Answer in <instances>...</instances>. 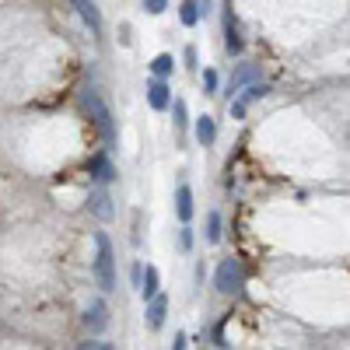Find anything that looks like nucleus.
Instances as JSON below:
<instances>
[{"label":"nucleus","mask_w":350,"mask_h":350,"mask_svg":"<svg viewBox=\"0 0 350 350\" xmlns=\"http://www.w3.org/2000/svg\"><path fill=\"white\" fill-rule=\"evenodd\" d=\"M81 98H84V109L92 112V120H95V126H98L102 140L112 148V144H116V123H112V112H109V105L102 102V95H98V92H92V88H88V92H84Z\"/></svg>","instance_id":"obj_1"},{"label":"nucleus","mask_w":350,"mask_h":350,"mask_svg":"<svg viewBox=\"0 0 350 350\" xmlns=\"http://www.w3.org/2000/svg\"><path fill=\"white\" fill-rule=\"evenodd\" d=\"M95 249H98V256H95V277H98V287L102 291H112L116 287V256H112V242H109V235H95Z\"/></svg>","instance_id":"obj_2"},{"label":"nucleus","mask_w":350,"mask_h":350,"mask_svg":"<svg viewBox=\"0 0 350 350\" xmlns=\"http://www.w3.org/2000/svg\"><path fill=\"white\" fill-rule=\"evenodd\" d=\"M242 262L239 259H224L217 273H214V287L221 291V295H235V291H242Z\"/></svg>","instance_id":"obj_3"},{"label":"nucleus","mask_w":350,"mask_h":350,"mask_svg":"<svg viewBox=\"0 0 350 350\" xmlns=\"http://www.w3.org/2000/svg\"><path fill=\"white\" fill-rule=\"evenodd\" d=\"M267 95H270V88H267V84H249L242 95L231 98V116H235V120H242V116L249 112V105L259 102V98H267Z\"/></svg>","instance_id":"obj_4"},{"label":"nucleus","mask_w":350,"mask_h":350,"mask_svg":"<svg viewBox=\"0 0 350 350\" xmlns=\"http://www.w3.org/2000/svg\"><path fill=\"white\" fill-rule=\"evenodd\" d=\"M70 4L77 8V14L84 18V25L92 28V36H102V14L95 8V0H70Z\"/></svg>","instance_id":"obj_5"},{"label":"nucleus","mask_w":350,"mask_h":350,"mask_svg":"<svg viewBox=\"0 0 350 350\" xmlns=\"http://www.w3.org/2000/svg\"><path fill=\"white\" fill-rule=\"evenodd\" d=\"M148 105H151L154 112H161V109H168V105H172V95H168V84H165L161 77H154V81L148 84Z\"/></svg>","instance_id":"obj_6"},{"label":"nucleus","mask_w":350,"mask_h":350,"mask_svg":"<svg viewBox=\"0 0 350 350\" xmlns=\"http://www.w3.org/2000/svg\"><path fill=\"white\" fill-rule=\"evenodd\" d=\"M84 323H88V329H92V333H102V329L109 326V308H105V301H92V305H88Z\"/></svg>","instance_id":"obj_7"},{"label":"nucleus","mask_w":350,"mask_h":350,"mask_svg":"<svg viewBox=\"0 0 350 350\" xmlns=\"http://www.w3.org/2000/svg\"><path fill=\"white\" fill-rule=\"evenodd\" d=\"M165 315H168V298H165V295H154V298L148 301V315H144V319H148L151 329H161V326H165Z\"/></svg>","instance_id":"obj_8"},{"label":"nucleus","mask_w":350,"mask_h":350,"mask_svg":"<svg viewBox=\"0 0 350 350\" xmlns=\"http://www.w3.org/2000/svg\"><path fill=\"white\" fill-rule=\"evenodd\" d=\"M256 74H259V67H256V64H242V67L235 70V77L228 81V98H235V95L242 92V84H249Z\"/></svg>","instance_id":"obj_9"},{"label":"nucleus","mask_w":350,"mask_h":350,"mask_svg":"<svg viewBox=\"0 0 350 350\" xmlns=\"http://www.w3.org/2000/svg\"><path fill=\"white\" fill-rule=\"evenodd\" d=\"M158 287H161V273H158V267H148V270H140V295L144 298H154L158 295Z\"/></svg>","instance_id":"obj_10"},{"label":"nucleus","mask_w":350,"mask_h":350,"mask_svg":"<svg viewBox=\"0 0 350 350\" xmlns=\"http://www.w3.org/2000/svg\"><path fill=\"white\" fill-rule=\"evenodd\" d=\"M175 214H179L183 224L193 217V189H189V186H179V189H175Z\"/></svg>","instance_id":"obj_11"},{"label":"nucleus","mask_w":350,"mask_h":350,"mask_svg":"<svg viewBox=\"0 0 350 350\" xmlns=\"http://www.w3.org/2000/svg\"><path fill=\"white\" fill-rule=\"evenodd\" d=\"M88 207H92V211H95V217H102V221H112V214H116V211H112V200H109V193H102V189H98V193H92V200H88Z\"/></svg>","instance_id":"obj_12"},{"label":"nucleus","mask_w":350,"mask_h":350,"mask_svg":"<svg viewBox=\"0 0 350 350\" xmlns=\"http://www.w3.org/2000/svg\"><path fill=\"white\" fill-rule=\"evenodd\" d=\"M214 137H217V126H214V120H211V116H200V120H196V140L203 144V148H211V144H214Z\"/></svg>","instance_id":"obj_13"},{"label":"nucleus","mask_w":350,"mask_h":350,"mask_svg":"<svg viewBox=\"0 0 350 350\" xmlns=\"http://www.w3.org/2000/svg\"><path fill=\"white\" fill-rule=\"evenodd\" d=\"M92 175H95L98 183H112L116 179V168H112V161L105 154H98V158H92Z\"/></svg>","instance_id":"obj_14"},{"label":"nucleus","mask_w":350,"mask_h":350,"mask_svg":"<svg viewBox=\"0 0 350 350\" xmlns=\"http://www.w3.org/2000/svg\"><path fill=\"white\" fill-rule=\"evenodd\" d=\"M224 46H228V53H242V36H239L235 21H231V14H228V25H224Z\"/></svg>","instance_id":"obj_15"},{"label":"nucleus","mask_w":350,"mask_h":350,"mask_svg":"<svg viewBox=\"0 0 350 350\" xmlns=\"http://www.w3.org/2000/svg\"><path fill=\"white\" fill-rule=\"evenodd\" d=\"M179 18L186 28H193L200 21V0H183V8H179Z\"/></svg>","instance_id":"obj_16"},{"label":"nucleus","mask_w":350,"mask_h":350,"mask_svg":"<svg viewBox=\"0 0 350 350\" xmlns=\"http://www.w3.org/2000/svg\"><path fill=\"white\" fill-rule=\"evenodd\" d=\"M151 70H154L158 77L172 74V70H175V56H172V53H161V56H154V64H151Z\"/></svg>","instance_id":"obj_17"},{"label":"nucleus","mask_w":350,"mask_h":350,"mask_svg":"<svg viewBox=\"0 0 350 350\" xmlns=\"http://www.w3.org/2000/svg\"><path fill=\"white\" fill-rule=\"evenodd\" d=\"M207 242L211 245L221 242V214H207Z\"/></svg>","instance_id":"obj_18"},{"label":"nucleus","mask_w":350,"mask_h":350,"mask_svg":"<svg viewBox=\"0 0 350 350\" xmlns=\"http://www.w3.org/2000/svg\"><path fill=\"white\" fill-rule=\"evenodd\" d=\"M186 123H189V120H186V102H183V98H175V126L183 130Z\"/></svg>","instance_id":"obj_19"},{"label":"nucleus","mask_w":350,"mask_h":350,"mask_svg":"<svg viewBox=\"0 0 350 350\" xmlns=\"http://www.w3.org/2000/svg\"><path fill=\"white\" fill-rule=\"evenodd\" d=\"M179 249H183V252H189V249H193V231H189L186 224L179 228Z\"/></svg>","instance_id":"obj_20"},{"label":"nucleus","mask_w":350,"mask_h":350,"mask_svg":"<svg viewBox=\"0 0 350 350\" xmlns=\"http://www.w3.org/2000/svg\"><path fill=\"white\" fill-rule=\"evenodd\" d=\"M168 8V0H144V11H148V14H161Z\"/></svg>","instance_id":"obj_21"},{"label":"nucleus","mask_w":350,"mask_h":350,"mask_svg":"<svg viewBox=\"0 0 350 350\" xmlns=\"http://www.w3.org/2000/svg\"><path fill=\"white\" fill-rule=\"evenodd\" d=\"M203 84H207V95H214V92H217V74L207 70V74H203Z\"/></svg>","instance_id":"obj_22"},{"label":"nucleus","mask_w":350,"mask_h":350,"mask_svg":"<svg viewBox=\"0 0 350 350\" xmlns=\"http://www.w3.org/2000/svg\"><path fill=\"white\" fill-rule=\"evenodd\" d=\"M183 56H186V67H189V70H196V49H193V46H186V53H183Z\"/></svg>","instance_id":"obj_23"},{"label":"nucleus","mask_w":350,"mask_h":350,"mask_svg":"<svg viewBox=\"0 0 350 350\" xmlns=\"http://www.w3.org/2000/svg\"><path fill=\"white\" fill-rule=\"evenodd\" d=\"M186 343H189V336H186V333H175V343H172V350H186Z\"/></svg>","instance_id":"obj_24"},{"label":"nucleus","mask_w":350,"mask_h":350,"mask_svg":"<svg viewBox=\"0 0 350 350\" xmlns=\"http://www.w3.org/2000/svg\"><path fill=\"white\" fill-rule=\"evenodd\" d=\"M77 350H95V343H81Z\"/></svg>","instance_id":"obj_25"},{"label":"nucleus","mask_w":350,"mask_h":350,"mask_svg":"<svg viewBox=\"0 0 350 350\" xmlns=\"http://www.w3.org/2000/svg\"><path fill=\"white\" fill-rule=\"evenodd\" d=\"M95 350H112V347H109V343H98V347H95Z\"/></svg>","instance_id":"obj_26"},{"label":"nucleus","mask_w":350,"mask_h":350,"mask_svg":"<svg viewBox=\"0 0 350 350\" xmlns=\"http://www.w3.org/2000/svg\"><path fill=\"white\" fill-rule=\"evenodd\" d=\"M228 8H231V0H228Z\"/></svg>","instance_id":"obj_27"}]
</instances>
